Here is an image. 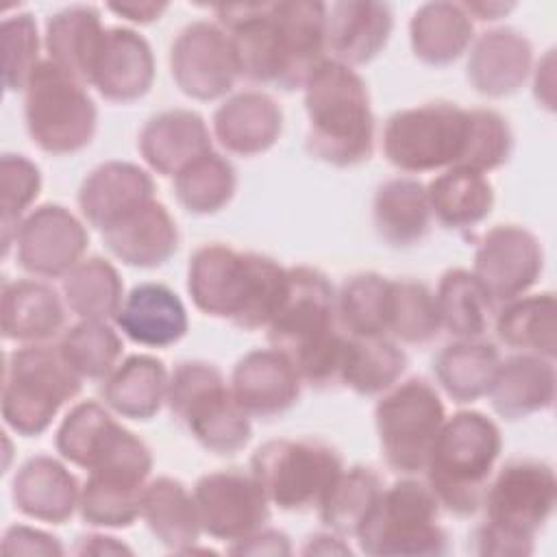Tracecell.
Masks as SVG:
<instances>
[{"label":"cell","instance_id":"obj_1","mask_svg":"<svg viewBox=\"0 0 557 557\" xmlns=\"http://www.w3.org/2000/svg\"><path fill=\"white\" fill-rule=\"evenodd\" d=\"M213 11L231 37L239 78L294 91L326 59L324 2H244Z\"/></svg>","mask_w":557,"mask_h":557},{"label":"cell","instance_id":"obj_2","mask_svg":"<svg viewBox=\"0 0 557 557\" xmlns=\"http://www.w3.org/2000/svg\"><path fill=\"white\" fill-rule=\"evenodd\" d=\"M287 285L285 265L226 244L200 246L187 265V292L196 309L242 331L268 329L285 300Z\"/></svg>","mask_w":557,"mask_h":557},{"label":"cell","instance_id":"obj_3","mask_svg":"<svg viewBox=\"0 0 557 557\" xmlns=\"http://www.w3.org/2000/svg\"><path fill=\"white\" fill-rule=\"evenodd\" d=\"M285 300L268 324V342L285 352L302 383L315 389L342 385L348 335L337 324L331 281L315 268L292 265Z\"/></svg>","mask_w":557,"mask_h":557},{"label":"cell","instance_id":"obj_4","mask_svg":"<svg viewBox=\"0 0 557 557\" xmlns=\"http://www.w3.org/2000/svg\"><path fill=\"white\" fill-rule=\"evenodd\" d=\"M307 152L335 168H355L372 157L374 113L370 94L350 65L324 59L305 87Z\"/></svg>","mask_w":557,"mask_h":557},{"label":"cell","instance_id":"obj_5","mask_svg":"<svg viewBox=\"0 0 557 557\" xmlns=\"http://www.w3.org/2000/svg\"><path fill=\"white\" fill-rule=\"evenodd\" d=\"M557 479L540 459H511L492 474L483 505L485 520L472 533L476 555L527 557L535 550V535L555 509Z\"/></svg>","mask_w":557,"mask_h":557},{"label":"cell","instance_id":"obj_6","mask_svg":"<svg viewBox=\"0 0 557 557\" xmlns=\"http://www.w3.org/2000/svg\"><path fill=\"white\" fill-rule=\"evenodd\" d=\"M500 450V429L485 413L457 411L446 418L424 466L440 507L459 518L476 513Z\"/></svg>","mask_w":557,"mask_h":557},{"label":"cell","instance_id":"obj_7","mask_svg":"<svg viewBox=\"0 0 557 557\" xmlns=\"http://www.w3.org/2000/svg\"><path fill=\"white\" fill-rule=\"evenodd\" d=\"M165 405L172 418L209 453L235 455L252 437L250 416L239 407L215 363L181 361L170 372Z\"/></svg>","mask_w":557,"mask_h":557},{"label":"cell","instance_id":"obj_8","mask_svg":"<svg viewBox=\"0 0 557 557\" xmlns=\"http://www.w3.org/2000/svg\"><path fill=\"white\" fill-rule=\"evenodd\" d=\"M113 411L96 400L74 405L61 420L54 446L63 461L91 476L146 485L154 459L148 444L122 426Z\"/></svg>","mask_w":557,"mask_h":557},{"label":"cell","instance_id":"obj_9","mask_svg":"<svg viewBox=\"0 0 557 557\" xmlns=\"http://www.w3.org/2000/svg\"><path fill=\"white\" fill-rule=\"evenodd\" d=\"M81 389L83 379L65 363L57 346H20L4 359L2 420L13 433L37 437Z\"/></svg>","mask_w":557,"mask_h":557},{"label":"cell","instance_id":"obj_10","mask_svg":"<svg viewBox=\"0 0 557 557\" xmlns=\"http://www.w3.org/2000/svg\"><path fill=\"white\" fill-rule=\"evenodd\" d=\"M440 503L431 487L405 476L381 492L357 531L359 550L372 557H431L448 553V535L437 524Z\"/></svg>","mask_w":557,"mask_h":557},{"label":"cell","instance_id":"obj_11","mask_svg":"<svg viewBox=\"0 0 557 557\" xmlns=\"http://www.w3.org/2000/svg\"><path fill=\"white\" fill-rule=\"evenodd\" d=\"M24 122L39 150L63 157L91 144L98 109L87 85L44 59L24 89Z\"/></svg>","mask_w":557,"mask_h":557},{"label":"cell","instance_id":"obj_12","mask_svg":"<svg viewBox=\"0 0 557 557\" xmlns=\"http://www.w3.org/2000/svg\"><path fill=\"white\" fill-rule=\"evenodd\" d=\"M344 470L342 455L322 440H268L250 457V472L281 511L318 509Z\"/></svg>","mask_w":557,"mask_h":557},{"label":"cell","instance_id":"obj_13","mask_svg":"<svg viewBox=\"0 0 557 557\" xmlns=\"http://www.w3.org/2000/svg\"><path fill=\"white\" fill-rule=\"evenodd\" d=\"M444 420V403L424 379H407L381 394L374 407V426L385 463L405 476L424 472Z\"/></svg>","mask_w":557,"mask_h":557},{"label":"cell","instance_id":"obj_14","mask_svg":"<svg viewBox=\"0 0 557 557\" xmlns=\"http://www.w3.org/2000/svg\"><path fill=\"white\" fill-rule=\"evenodd\" d=\"M468 133V109L424 102L392 113L383 128V154L400 172L422 174L459 163Z\"/></svg>","mask_w":557,"mask_h":557},{"label":"cell","instance_id":"obj_15","mask_svg":"<svg viewBox=\"0 0 557 557\" xmlns=\"http://www.w3.org/2000/svg\"><path fill=\"white\" fill-rule=\"evenodd\" d=\"M191 494L202 533L213 540L239 542L270 520V500L252 472L239 468L207 472Z\"/></svg>","mask_w":557,"mask_h":557},{"label":"cell","instance_id":"obj_16","mask_svg":"<svg viewBox=\"0 0 557 557\" xmlns=\"http://www.w3.org/2000/svg\"><path fill=\"white\" fill-rule=\"evenodd\" d=\"M170 70L176 87L194 100L224 98L239 78L228 33L209 20L187 24L170 48Z\"/></svg>","mask_w":557,"mask_h":557},{"label":"cell","instance_id":"obj_17","mask_svg":"<svg viewBox=\"0 0 557 557\" xmlns=\"http://www.w3.org/2000/svg\"><path fill=\"white\" fill-rule=\"evenodd\" d=\"M13 244L17 265L24 272L39 278H63L83 261L89 233L70 209L46 202L20 222Z\"/></svg>","mask_w":557,"mask_h":557},{"label":"cell","instance_id":"obj_18","mask_svg":"<svg viewBox=\"0 0 557 557\" xmlns=\"http://www.w3.org/2000/svg\"><path fill=\"white\" fill-rule=\"evenodd\" d=\"M542 268L544 250L529 228L496 224L476 244L472 274L496 305H505L524 296L537 283Z\"/></svg>","mask_w":557,"mask_h":557},{"label":"cell","instance_id":"obj_19","mask_svg":"<svg viewBox=\"0 0 557 557\" xmlns=\"http://www.w3.org/2000/svg\"><path fill=\"white\" fill-rule=\"evenodd\" d=\"M302 379L289 357L276 348H255L237 359L231 389L239 407L259 420L278 418L300 398Z\"/></svg>","mask_w":557,"mask_h":557},{"label":"cell","instance_id":"obj_20","mask_svg":"<svg viewBox=\"0 0 557 557\" xmlns=\"http://www.w3.org/2000/svg\"><path fill=\"white\" fill-rule=\"evenodd\" d=\"M154 198V181L148 170L131 161H104L96 165L78 187L83 220L104 231Z\"/></svg>","mask_w":557,"mask_h":557},{"label":"cell","instance_id":"obj_21","mask_svg":"<svg viewBox=\"0 0 557 557\" xmlns=\"http://www.w3.org/2000/svg\"><path fill=\"white\" fill-rule=\"evenodd\" d=\"M154 83V54L146 37L133 28H107L89 87L109 100L128 104L144 98Z\"/></svg>","mask_w":557,"mask_h":557},{"label":"cell","instance_id":"obj_22","mask_svg":"<svg viewBox=\"0 0 557 557\" xmlns=\"http://www.w3.org/2000/svg\"><path fill=\"white\" fill-rule=\"evenodd\" d=\"M533 65L531 41L513 28H492L474 37L466 76L474 91L487 98L516 94L529 78Z\"/></svg>","mask_w":557,"mask_h":557},{"label":"cell","instance_id":"obj_23","mask_svg":"<svg viewBox=\"0 0 557 557\" xmlns=\"http://www.w3.org/2000/svg\"><path fill=\"white\" fill-rule=\"evenodd\" d=\"M213 137L237 157L268 152L283 133V111L278 102L259 89H244L228 96L213 113Z\"/></svg>","mask_w":557,"mask_h":557},{"label":"cell","instance_id":"obj_24","mask_svg":"<svg viewBox=\"0 0 557 557\" xmlns=\"http://www.w3.org/2000/svg\"><path fill=\"white\" fill-rule=\"evenodd\" d=\"M137 150L152 172L174 178L185 165L211 152L213 141L200 113L191 109H165L141 126Z\"/></svg>","mask_w":557,"mask_h":557},{"label":"cell","instance_id":"obj_25","mask_svg":"<svg viewBox=\"0 0 557 557\" xmlns=\"http://www.w3.org/2000/svg\"><path fill=\"white\" fill-rule=\"evenodd\" d=\"M392 28L394 13L385 2L344 0L326 4V52L344 65L357 67L379 57Z\"/></svg>","mask_w":557,"mask_h":557},{"label":"cell","instance_id":"obj_26","mask_svg":"<svg viewBox=\"0 0 557 557\" xmlns=\"http://www.w3.org/2000/svg\"><path fill=\"white\" fill-rule=\"evenodd\" d=\"M100 237L115 259L141 270L163 265L178 250L176 222L157 198L100 231Z\"/></svg>","mask_w":557,"mask_h":557},{"label":"cell","instance_id":"obj_27","mask_svg":"<svg viewBox=\"0 0 557 557\" xmlns=\"http://www.w3.org/2000/svg\"><path fill=\"white\" fill-rule=\"evenodd\" d=\"M11 498L26 518L63 524L78 509L81 485L63 461L50 455H35L17 468Z\"/></svg>","mask_w":557,"mask_h":557},{"label":"cell","instance_id":"obj_28","mask_svg":"<svg viewBox=\"0 0 557 557\" xmlns=\"http://www.w3.org/2000/svg\"><path fill=\"white\" fill-rule=\"evenodd\" d=\"M113 322L131 342L148 348H168L181 342L189 329L183 300L163 283L135 285L124 296Z\"/></svg>","mask_w":557,"mask_h":557},{"label":"cell","instance_id":"obj_29","mask_svg":"<svg viewBox=\"0 0 557 557\" xmlns=\"http://www.w3.org/2000/svg\"><path fill=\"white\" fill-rule=\"evenodd\" d=\"M65 324V302L44 281L17 278L2 283L0 326L9 342L46 344Z\"/></svg>","mask_w":557,"mask_h":557},{"label":"cell","instance_id":"obj_30","mask_svg":"<svg viewBox=\"0 0 557 557\" xmlns=\"http://www.w3.org/2000/svg\"><path fill=\"white\" fill-rule=\"evenodd\" d=\"M555 385L553 359L516 352L500 359L487 396L500 418L522 420L553 407Z\"/></svg>","mask_w":557,"mask_h":557},{"label":"cell","instance_id":"obj_31","mask_svg":"<svg viewBox=\"0 0 557 557\" xmlns=\"http://www.w3.org/2000/svg\"><path fill=\"white\" fill-rule=\"evenodd\" d=\"M104 33L100 11L94 4L65 7L46 22L48 61L89 87Z\"/></svg>","mask_w":557,"mask_h":557},{"label":"cell","instance_id":"obj_32","mask_svg":"<svg viewBox=\"0 0 557 557\" xmlns=\"http://www.w3.org/2000/svg\"><path fill=\"white\" fill-rule=\"evenodd\" d=\"M170 372L152 355H128L102 381V405L128 420L154 418L168 396Z\"/></svg>","mask_w":557,"mask_h":557},{"label":"cell","instance_id":"obj_33","mask_svg":"<svg viewBox=\"0 0 557 557\" xmlns=\"http://www.w3.org/2000/svg\"><path fill=\"white\" fill-rule=\"evenodd\" d=\"M431 202L426 185L411 176H396L376 187L372 220L376 235L392 248L420 244L431 228Z\"/></svg>","mask_w":557,"mask_h":557},{"label":"cell","instance_id":"obj_34","mask_svg":"<svg viewBox=\"0 0 557 557\" xmlns=\"http://www.w3.org/2000/svg\"><path fill=\"white\" fill-rule=\"evenodd\" d=\"M409 41L416 59L444 67L455 63L474 41V20L461 2H424L409 22Z\"/></svg>","mask_w":557,"mask_h":557},{"label":"cell","instance_id":"obj_35","mask_svg":"<svg viewBox=\"0 0 557 557\" xmlns=\"http://www.w3.org/2000/svg\"><path fill=\"white\" fill-rule=\"evenodd\" d=\"M141 520L157 542L172 553H191L202 535L194 494L172 476H157L146 483Z\"/></svg>","mask_w":557,"mask_h":557},{"label":"cell","instance_id":"obj_36","mask_svg":"<svg viewBox=\"0 0 557 557\" xmlns=\"http://www.w3.org/2000/svg\"><path fill=\"white\" fill-rule=\"evenodd\" d=\"M500 352L483 339H455L433 359V374L442 392L457 405L474 403L490 394Z\"/></svg>","mask_w":557,"mask_h":557},{"label":"cell","instance_id":"obj_37","mask_svg":"<svg viewBox=\"0 0 557 557\" xmlns=\"http://www.w3.org/2000/svg\"><path fill=\"white\" fill-rule=\"evenodd\" d=\"M431 213L453 231L479 226L494 207V187L485 174L470 168H448L426 185Z\"/></svg>","mask_w":557,"mask_h":557},{"label":"cell","instance_id":"obj_38","mask_svg":"<svg viewBox=\"0 0 557 557\" xmlns=\"http://www.w3.org/2000/svg\"><path fill=\"white\" fill-rule=\"evenodd\" d=\"M557 302L553 292L524 294L500 307L494 318L498 339L518 352H531L546 359L557 355Z\"/></svg>","mask_w":557,"mask_h":557},{"label":"cell","instance_id":"obj_39","mask_svg":"<svg viewBox=\"0 0 557 557\" xmlns=\"http://www.w3.org/2000/svg\"><path fill=\"white\" fill-rule=\"evenodd\" d=\"M435 305L440 324L457 339H481L494 313V300L466 268H450L440 276Z\"/></svg>","mask_w":557,"mask_h":557},{"label":"cell","instance_id":"obj_40","mask_svg":"<svg viewBox=\"0 0 557 557\" xmlns=\"http://www.w3.org/2000/svg\"><path fill=\"white\" fill-rule=\"evenodd\" d=\"M61 292L65 307L78 320L109 322L124 302V283L117 268L102 257L78 261L63 278Z\"/></svg>","mask_w":557,"mask_h":557},{"label":"cell","instance_id":"obj_41","mask_svg":"<svg viewBox=\"0 0 557 557\" xmlns=\"http://www.w3.org/2000/svg\"><path fill=\"white\" fill-rule=\"evenodd\" d=\"M407 370L405 350L389 337H348L342 385L359 396H381L392 389Z\"/></svg>","mask_w":557,"mask_h":557},{"label":"cell","instance_id":"obj_42","mask_svg":"<svg viewBox=\"0 0 557 557\" xmlns=\"http://www.w3.org/2000/svg\"><path fill=\"white\" fill-rule=\"evenodd\" d=\"M381 492V476L372 468H344L318 507L322 524L344 540L355 537L372 513Z\"/></svg>","mask_w":557,"mask_h":557},{"label":"cell","instance_id":"obj_43","mask_svg":"<svg viewBox=\"0 0 557 557\" xmlns=\"http://www.w3.org/2000/svg\"><path fill=\"white\" fill-rule=\"evenodd\" d=\"M392 281L376 272L346 278L335 296L337 324L348 337H387Z\"/></svg>","mask_w":557,"mask_h":557},{"label":"cell","instance_id":"obj_44","mask_svg":"<svg viewBox=\"0 0 557 557\" xmlns=\"http://www.w3.org/2000/svg\"><path fill=\"white\" fill-rule=\"evenodd\" d=\"M237 191V172L220 152H207L185 165L174 176V196L178 205L194 215H213L222 211Z\"/></svg>","mask_w":557,"mask_h":557},{"label":"cell","instance_id":"obj_45","mask_svg":"<svg viewBox=\"0 0 557 557\" xmlns=\"http://www.w3.org/2000/svg\"><path fill=\"white\" fill-rule=\"evenodd\" d=\"M57 348L83 381L102 383L120 363L124 344L109 322L78 320L61 335Z\"/></svg>","mask_w":557,"mask_h":557},{"label":"cell","instance_id":"obj_46","mask_svg":"<svg viewBox=\"0 0 557 557\" xmlns=\"http://www.w3.org/2000/svg\"><path fill=\"white\" fill-rule=\"evenodd\" d=\"M442 331L435 294L420 281H392L387 337L400 344L422 346Z\"/></svg>","mask_w":557,"mask_h":557},{"label":"cell","instance_id":"obj_47","mask_svg":"<svg viewBox=\"0 0 557 557\" xmlns=\"http://www.w3.org/2000/svg\"><path fill=\"white\" fill-rule=\"evenodd\" d=\"M144 487L89 474L81 487L78 513L94 529H126L141 518Z\"/></svg>","mask_w":557,"mask_h":557},{"label":"cell","instance_id":"obj_48","mask_svg":"<svg viewBox=\"0 0 557 557\" xmlns=\"http://www.w3.org/2000/svg\"><path fill=\"white\" fill-rule=\"evenodd\" d=\"M41 191V172L24 154L4 152L0 157V224L2 248L9 252L20 222L30 213V205Z\"/></svg>","mask_w":557,"mask_h":557},{"label":"cell","instance_id":"obj_49","mask_svg":"<svg viewBox=\"0 0 557 557\" xmlns=\"http://www.w3.org/2000/svg\"><path fill=\"white\" fill-rule=\"evenodd\" d=\"M511 152L513 133L509 122L494 109H468L466 146L457 165L487 174L505 165Z\"/></svg>","mask_w":557,"mask_h":557},{"label":"cell","instance_id":"obj_50","mask_svg":"<svg viewBox=\"0 0 557 557\" xmlns=\"http://www.w3.org/2000/svg\"><path fill=\"white\" fill-rule=\"evenodd\" d=\"M2 52H4V87L7 91H24L39 59V33L30 13H15L2 20Z\"/></svg>","mask_w":557,"mask_h":557},{"label":"cell","instance_id":"obj_51","mask_svg":"<svg viewBox=\"0 0 557 557\" xmlns=\"http://www.w3.org/2000/svg\"><path fill=\"white\" fill-rule=\"evenodd\" d=\"M0 548L7 555H63V546L54 535L28 524L9 527Z\"/></svg>","mask_w":557,"mask_h":557},{"label":"cell","instance_id":"obj_52","mask_svg":"<svg viewBox=\"0 0 557 557\" xmlns=\"http://www.w3.org/2000/svg\"><path fill=\"white\" fill-rule=\"evenodd\" d=\"M228 553H235V555H289L292 544L283 531L261 527L259 531L250 533L248 537L233 542L228 546Z\"/></svg>","mask_w":557,"mask_h":557},{"label":"cell","instance_id":"obj_53","mask_svg":"<svg viewBox=\"0 0 557 557\" xmlns=\"http://www.w3.org/2000/svg\"><path fill=\"white\" fill-rule=\"evenodd\" d=\"M533 94L544 109L548 111L555 109V50L553 48L535 65Z\"/></svg>","mask_w":557,"mask_h":557},{"label":"cell","instance_id":"obj_54","mask_svg":"<svg viewBox=\"0 0 557 557\" xmlns=\"http://www.w3.org/2000/svg\"><path fill=\"white\" fill-rule=\"evenodd\" d=\"M168 7V2H111L109 11L135 24H150L157 22Z\"/></svg>","mask_w":557,"mask_h":557},{"label":"cell","instance_id":"obj_55","mask_svg":"<svg viewBox=\"0 0 557 557\" xmlns=\"http://www.w3.org/2000/svg\"><path fill=\"white\" fill-rule=\"evenodd\" d=\"M74 553L76 555H122V553H133V550L126 544H122L117 537L91 533V535L78 537Z\"/></svg>","mask_w":557,"mask_h":557},{"label":"cell","instance_id":"obj_56","mask_svg":"<svg viewBox=\"0 0 557 557\" xmlns=\"http://www.w3.org/2000/svg\"><path fill=\"white\" fill-rule=\"evenodd\" d=\"M302 555H350L348 544H344V537L335 533H315L309 535L302 550Z\"/></svg>","mask_w":557,"mask_h":557},{"label":"cell","instance_id":"obj_57","mask_svg":"<svg viewBox=\"0 0 557 557\" xmlns=\"http://www.w3.org/2000/svg\"><path fill=\"white\" fill-rule=\"evenodd\" d=\"M472 20L494 22L507 15L516 4L513 2H461Z\"/></svg>","mask_w":557,"mask_h":557}]
</instances>
